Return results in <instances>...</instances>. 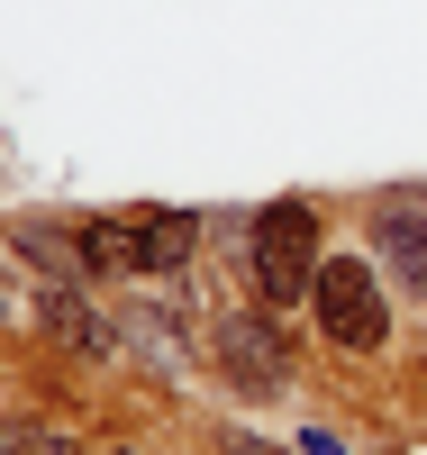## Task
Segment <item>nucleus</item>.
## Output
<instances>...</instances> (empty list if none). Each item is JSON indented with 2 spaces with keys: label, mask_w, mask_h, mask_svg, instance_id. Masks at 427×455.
Segmentation results:
<instances>
[{
  "label": "nucleus",
  "mask_w": 427,
  "mask_h": 455,
  "mask_svg": "<svg viewBox=\"0 0 427 455\" xmlns=\"http://www.w3.org/2000/svg\"><path fill=\"white\" fill-rule=\"evenodd\" d=\"M246 283H255L264 310H291V300H309V283H319V210H309V201H273V210H255Z\"/></svg>",
  "instance_id": "obj_1"
},
{
  "label": "nucleus",
  "mask_w": 427,
  "mask_h": 455,
  "mask_svg": "<svg viewBox=\"0 0 427 455\" xmlns=\"http://www.w3.org/2000/svg\"><path fill=\"white\" fill-rule=\"evenodd\" d=\"M309 310H319V337L345 355L391 347V300H382L364 255H319V283H309Z\"/></svg>",
  "instance_id": "obj_2"
},
{
  "label": "nucleus",
  "mask_w": 427,
  "mask_h": 455,
  "mask_svg": "<svg viewBox=\"0 0 427 455\" xmlns=\"http://www.w3.org/2000/svg\"><path fill=\"white\" fill-rule=\"evenodd\" d=\"M210 355H218V373L237 392H282L291 383V337H282V310H227L218 328H210Z\"/></svg>",
  "instance_id": "obj_3"
},
{
  "label": "nucleus",
  "mask_w": 427,
  "mask_h": 455,
  "mask_svg": "<svg viewBox=\"0 0 427 455\" xmlns=\"http://www.w3.org/2000/svg\"><path fill=\"white\" fill-rule=\"evenodd\" d=\"M373 246H382V264H391L409 291H427V192H382Z\"/></svg>",
  "instance_id": "obj_4"
},
{
  "label": "nucleus",
  "mask_w": 427,
  "mask_h": 455,
  "mask_svg": "<svg viewBox=\"0 0 427 455\" xmlns=\"http://www.w3.org/2000/svg\"><path fill=\"white\" fill-rule=\"evenodd\" d=\"M46 337L73 347V355H119V319H109L83 283H46Z\"/></svg>",
  "instance_id": "obj_5"
},
{
  "label": "nucleus",
  "mask_w": 427,
  "mask_h": 455,
  "mask_svg": "<svg viewBox=\"0 0 427 455\" xmlns=\"http://www.w3.org/2000/svg\"><path fill=\"white\" fill-rule=\"evenodd\" d=\"M137 237H146V274H191V255H201V219H191V210H146Z\"/></svg>",
  "instance_id": "obj_6"
},
{
  "label": "nucleus",
  "mask_w": 427,
  "mask_h": 455,
  "mask_svg": "<svg viewBox=\"0 0 427 455\" xmlns=\"http://www.w3.org/2000/svg\"><path fill=\"white\" fill-rule=\"evenodd\" d=\"M73 237H83V274H146V237H137V219H83Z\"/></svg>",
  "instance_id": "obj_7"
},
{
  "label": "nucleus",
  "mask_w": 427,
  "mask_h": 455,
  "mask_svg": "<svg viewBox=\"0 0 427 455\" xmlns=\"http://www.w3.org/2000/svg\"><path fill=\"white\" fill-rule=\"evenodd\" d=\"M173 337H182V319H164V310H128V319H119V347L146 355L154 373H182V347H173Z\"/></svg>",
  "instance_id": "obj_8"
},
{
  "label": "nucleus",
  "mask_w": 427,
  "mask_h": 455,
  "mask_svg": "<svg viewBox=\"0 0 427 455\" xmlns=\"http://www.w3.org/2000/svg\"><path fill=\"white\" fill-rule=\"evenodd\" d=\"M19 455H83V446H73L64 428H28V419H19Z\"/></svg>",
  "instance_id": "obj_9"
},
{
  "label": "nucleus",
  "mask_w": 427,
  "mask_h": 455,
  "mask_svg": "<svg viewBox=\"0 0 427 455\" xmlns=\"http://www.w3.org/2000/svg\"><path fill=\"white\" fill-rule=\"evenodd\" d=\"M300 455H355V446H345L336 428H300Z\"/></svg>",
  "instance_id": "obj_10"
},
{
  "label": "nucleus",
  "mask_w": 427,
  "mask_h": 455,
  "mask_svg": "<svg viewBox=\"0 0 427 455\" xmlns=\"http://www.w3.org/2000/svg\"><path fill=\"white\" fill-rule=\"evenodd\" d=\"M119 455H137V446H119Z\"/></svg>",
  "instance_id": "obj_11"
}]
</instances>
